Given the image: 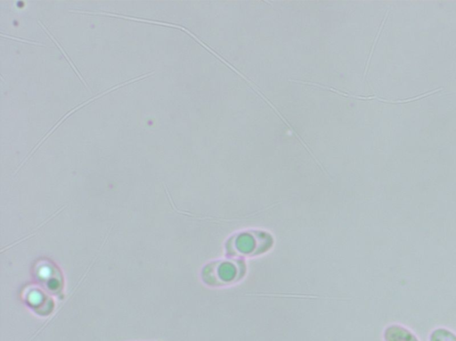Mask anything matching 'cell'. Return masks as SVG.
Segmentation results:
<instances>
[{"label":"cell","instance_id":"cell-2","mask_svg":"<svg viewBox=\"0 0 456 341\" xmlns=\"http://www.w3.org/2000/svg\"><path fill=\"white\" fill-rule=\"evenodd\" d=\"M430 341H456V334L448 329H436L431 333Z\"/></svg>","mask_w":456,"mask_h":341},{"label":"cell","instance_id":"cell-1","mask_svg":"<svg viewBox=\"0 0 456 341\" xmlns=\"http://www.w3.org/2000/svg\"><path fill=\"white\" fill-rule=\"evenodd\" d=\"M384 341H419L414 333L400 324L387 326L383 334Z\"/></svg>","mask_w":456,"mask_h":341},{"label":"cell","instance_id":"cell-4","mask_svg":"<svg viewBox=\"0 0 456 341\" xmlns=\"http://www.w3.org/2000/svg\"><path fill=\"white\" fill-rule=\"evenodd\" d=\"M9 39H14V40H19V41H22V42L27 43V44H33V45H39V46H42V44H39V43L33 42V41H30V40H26V39H17V38H13L11 36H6Z\"/></svg>","mask_w":456,"mask_h":341},{"label":"cell","instance_id":"cell-3","mask_svg":"<svg viewBox=\"0 0 456 341\" xmlns=\"http://www.w3.org/2000/svg\"><path fill=\"white\" fill-rule=\"evenodd\" d=\"M39 24H40V25L42 26V28H43L44 30H46V31H47V32H48V34H49V36H50V38H52V39H53V40H54V41H55V42H56V46H57V47H59V48H60V50H61V51H62V53H63V54H64V56H65V58H66V59H67V60H68V61H69L70 64H71V66H72V67H73V68H74V70H75V72H76V74H77V76H78V77H79V79H80V80H81V81L83 82V83H84V85H86V87H87V85H86V82L84 81V79H83V78H82L81 76H80V74H79V73H78V71H77V68H75V67H74V63H73V61H72V60H70L69 57H68V56H67V55H66V53H65V52L64 51V50H63V48H62V47H61L60 45H59V44H58V42H57V41H56V39H55V38H54V37H53V35H52L51 33H50V32H49V31H48V30H47V28H46V27H45V26H44L43 24H42V23H41V22H40V21H39ZM87 88H88V87H87Z\"/></svg>","mask_w":456,"mask_h":341}]
</instances>
